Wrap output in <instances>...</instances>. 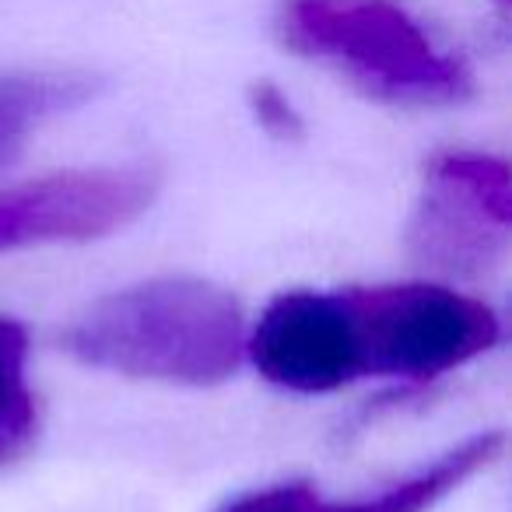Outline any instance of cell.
I'll return each mask as SVG.
<instances>
[{
  "mask_svg": "<svg viewBox=\"0 0 512 512\" xmlns=\"http://www.w3.org/2000/svg\"><path fill=\"white\" fill-rule=\"evenodd\" d=\"M64 348L88 369L169 386L225 383L246 351L242 306L204 278H151L85 306Z\"/></svg>",
  "mask_w": 512,
  "mask_h": 512,
  "instance_id": "1",
  "label": "cell"
},
{
  "mask_svg": "<svg viewBox=\"0 0 512 512\" xmlns=\"http://www.w3.org/2000/svg\"><path fill=\"white\" fill-rule=\"evenodd\" d=\"M278 32L299 57L334 67L390 106L439 109L474 92L467 64L393 0H281Z\"/></svg>",
  "mask_w": 512,
  "mask_h": 512,
  "instance_id": "2",
  "label": "cell"
},
{
  "mask_svg": "<svg viewBox=\"0 0 512 512\" xmlns=\"http://www.w3.org/2000/svg\"><path fill=\"white\" fill-rule=\"evenodd\" d=\"M362 376L439 379L502 337L488 302L446 285H376L344 292Z\"/></svg>",
  "mask_w": 512,
  "mask_h": 512,
  "instance_id": "3",
  "label": "cell"
},
{
  "mask_svg": "<svg viewBox=\"0 0 512 512\" xmlns=\"http://www.w3.org/2000/svg\"><path fill=\"white\" fill-rule=\"evenodd\" d=\"M158 183L151 165H95L0 186V253L106 239L155 204Z\"/></svg>",
  "mask_w": 512,
  "mask_h": 512,
  "instance_id": "4",
  "label": "cell"
},
{
  "mask_svg": "<svg viewBox=\"0 0 512 512\" xmlns=\"http://www.w3.org/2000/svg\"><path fill=\"white\" fill-rule=\"evenodd\" d=\"M512 228V172L502 158L446 151L425 169V197L411 221V249L453 274L498 264Z\"/></svg>",
  "mask_w": 512,
  "mask_h": 512,
  "instance_id": "5",
  "label": "cell"
},
{
  "mask_svg": "<svg viewBox=\"0 0 512 512\" xmlns=\"http://www.w3.org/2000/svg\"><path fill=\"white\" fill-rule=\"evenodd\" d=\"M246 355L267 383L292 393H334L362 379L344 292H285L246 334Z\"/></svg>",
  "mask_w": 512,
  "mask_h": 512,
  "instance_id": "6",
  "label": "cell"
},
{
  "mask_svg": "<svg viewBox=\"0 0 512 512\" xmlns=\"http://www.w3.org/2000/svg\"><path fill=\"white\" fill-rule=\"evenodd\" d=\"M99 81L85 71L0 74V165L15 162L46 120L95 99Z\"/></svg>",
  "mask_w": 512,
  "mask_h": 512,
  "instance_id": "7",
  "label": "cell"
},
{
  "mask_svg": "<svg viewBox=\"0 0 512 512\" xmlns=\"http://www.w3.org/2000/svg\"><path fill=\"white\" fill-rule=\"evenodd\" d=\"M502 449H505V435L498 428L477 432L470 439H463L460 446H453L449 453H442L432 467L390 484L379 495L355 498V502H337V505L320 502L316 512H432L442 498L460 491V484H467L470 477L488 470L502 456Z\"/></svg>",
  "mask_w": 512,
  "mask_h": 512,
  "instance_id": "8",
  "label": "cell"
},
{
  "mask_svg": "<svg viewBox=\"0 0 512 512\" xmlns=\"http://www.w3.org/2000/svg\"><path fill=\"white\" fill-rule=\"evenodd\" d=\"M29 334L22 323L0 316V467L25 453L36 439V393L25 383Z\"/></svg>",
  "mask_w": 512,
  "mask_h": 512,
  "instance_id": "9",
  "label": "cell"
},
{
  "mask_svg": "<svg viewBox=\"0 0 512 512\" xmlns=\"http://www.w3.org/2000/svg\"><path fill=\"white\" fill-rule=\"evenodd\" d=\"M246 106L249 116L256 120V127L264 130L267 137L281 144H299L306 137V116L302 109L288 99V92L274 81H253L246 88Z\"/></svg>",
  "mask_w": 512,
  "mask_h": 512,
  "instance_id": "10",
  "label": "cell"
},
{
  "mask_svg": "<svg viewBox=\"0 0 512 512\" xmlns=\"http://www.w3.org/2000/svg\"><path fill=\"white\" fill-rule=\"evenodd\" d=\"M320 509V495L309 484H271V488L242 491V495L228 498L218 512H316Z\"/></svg>",
  "mask_w": 512,
  "mask_h": 512,
  "instance_id": "11",
  "label": "cell"
}]
</instances>
